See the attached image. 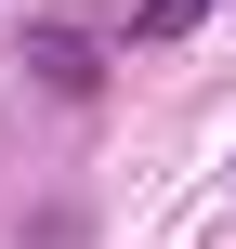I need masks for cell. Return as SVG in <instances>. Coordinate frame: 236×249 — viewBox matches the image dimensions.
<instances>
[{
    "mask_svg": "<svg viewBox=\"0 0 236 249\" xmlns=\"http://www.w3.org/2000/svg\"><path fill=\"white\" fill-rule=\"evenodd\" d=\"M197 13H210V0H145V13H131V53H171Z\"/></svg>",
    "mask_w": 236,
    "mask_h": 249,
    "instance_id": "6da1fadb",
    "label": "cell"
}]
</instances>
